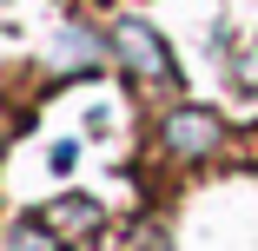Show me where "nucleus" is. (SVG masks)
Wrapping results in <instances>:
<instances>
[{
    "label": "nucleus",
    "mask_w": 258,
    "mask_h": 251,
    "mask_svg": "<svg viewBox=\"0 0 258 251\" xmlns=\"http://www.w3.org/2000/svg\"><path fill=\"white\" fill-rule=\"evenodd\" d=\"M113 46H119V60L139 73V79H172V60H166V46H159V33L152 27H139V20H119V33H113Z\"/></svg>",
    "instance_id": "f257e3e1"
},
{
    "label": "nucleus",
    "mask_w": 258,
    "mask_h": 251,
    "mask_svg": "<svg viewBox=\"0 0 258 251\" xmlns=\"http://www.w3.org/2000/svg\"><path fill=\"white\" fill-rule=\"evenodd\" d=\"M212 139H219V119H212V113H192V106H185V113L166 119V145L185 152V159H192V152H212Z\"/></svg>",
    "instance_id": "f03ea898"
},
{
    "label": "nucleus",
    "mask_w": 258,
    "mask_h": 251,
    "mask_svg": "<svg viewBox=\"0 0 258 251\" xmlns=\"http://www.w3.org/2000/svg\"><path fill=\"white\" fill-rule=\"evenodd\" d=\"M46 231L80 244V238L99 231V205H93V198H53V205H46Z\"/></svg>",
    "instance_id": "7ed1b4c3"
},
{
    "label": "nucleus",
    "mask_w": 258,
    "mask_h": 251,
    "mask_svg": "<svg viewBox=\"0 0 258 251\" xmlns=\"http://www.w3.org/2000/svg\"><path fill=\"white\" fill-rule=\"evenodd\" d=\"M7 251H53V231H33V225H14V244Z\"/></svg>",
    "instance_id": "20e7f679"
}]
</instances>
